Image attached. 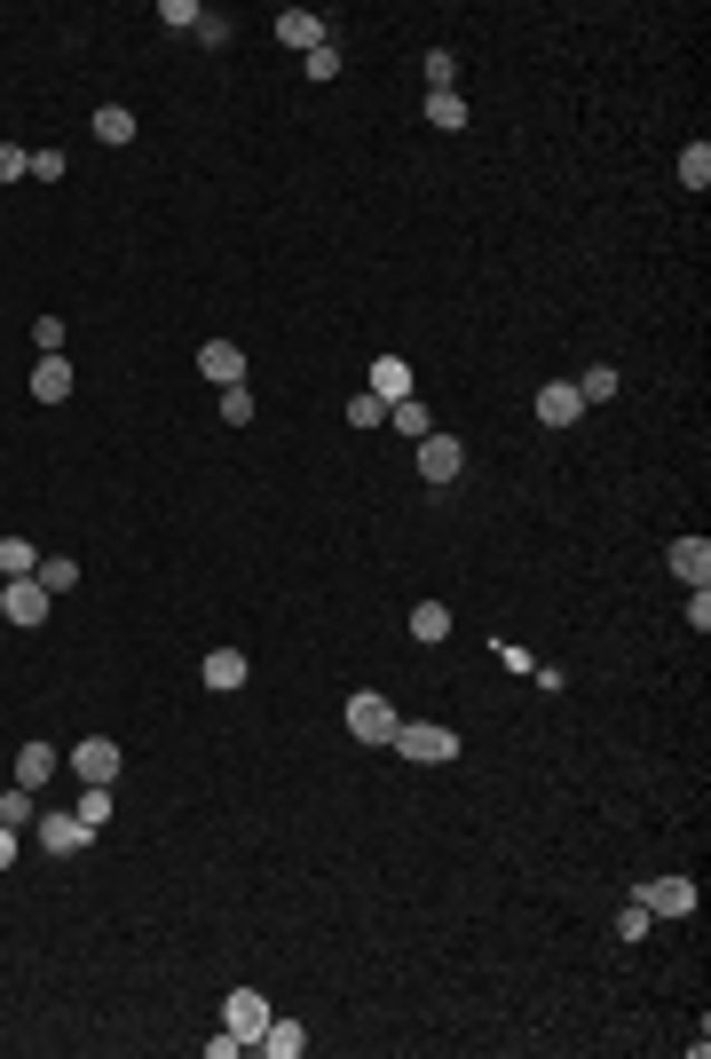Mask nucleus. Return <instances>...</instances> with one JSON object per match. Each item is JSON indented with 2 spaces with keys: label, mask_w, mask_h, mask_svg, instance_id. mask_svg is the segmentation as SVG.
<instances>
[{
  "label": "nucleus",
  "mask_w": 711,
  "mask_h": 1059,
  "mask_svg": "<svg viewBox=\"0 0 711 1059\" xmlns=\"http://www.w3.org/2000/svg\"><path fill=\"white\" fill-rule=\"evenodd\" d=\"M403 759H419V767H451L459 759V736L451 728H435V720H396V736H388Z\"/></svg>",
  "instance_id": "1"
},
{
  "label": "nucleus",
  "mask_w": 711,
  "mask_h": 1059,
  "mask_svg": "<svg viewBox=\"0 0 711 1059\" xmlns=\"http://www.w3.org/2000/svg\"><path fill=\"white\" fill-rule=\"evenodd\" d=\"M348 736H356V744H388V736H396V703H388L380 688H356V696H348Z\"/></svg>",
  "instance_id": "2"
},
{
  "label": "nucleus",
  "mask_w": 711,
  "mask_h": 1059,
  "mask_svg": "<svg viewBox=\"0 0 711 1059\" xmlns=\"http://www.w3.org/2000/svg\"><path fill=\"white\" fill-rule=\"evenodd\" d=\"M459 467H467V444H459V435H442V427H427L419 435V475L442 490V483H459Z\"/></svg>",
  "instance_id": "3"
},
{
  "label": "nucleus",
  "mask_w": 711,
  "mask_h": 1059,
  "mask_svg": "<svg viewBox=\"0 0 711 1059\" xmlns=\"http://www.w3.org/2000/svg\"><path fill=\"white\" fill-rule=\"evenodd\" d=\"M222 1028L253 1051V1036L270 1028V997H253V989H230V1004H222Z\"/></svg>",
  "instance_id": "4"
},
{
  "label": "nucleus",
  "mask_w": 711,
  "mask_h": 1059,
  "mask_svg": "<svg viewBox=\"0 0 711 1059\" xmlns=\"http://www.w3.org/2000/svg\"><path fill=\"white\" fill-rule=\"evenodd\" d=\"M529 411H538L546 427H577V419H585V396H577V380H546L538 396H529Z\"/></svg>",
  "instance_id": "5"
},
{
  "label": "nucleus",
  "mask_w": 711,
  "mask_h": 1059,
  "mask_svg": "<svg viewBox=\"0 0 711 1059\" xmlns=\"http://www.w3.org/2000/svg\"><path fill=\"white\" fill-rule=\"evenodd\" d=\"M0 616H9V625H40L48 616V585L40 577H9L0 585Z\"/></svg>",
  "instance_id": "6"
},
{
  "label": "nucleus",
  "mask_w": 711,
  "mask_h": 1059,
  "mask_svg": "<svg viewBox=\"0 0 711 1059\" xmlns=\"http://www.w3.org/2000/svg\"><path fill=\"white\" fill-rule=\"evenodd\" d=\"M71 775H79V783H119V744H111V736L71 744Z\"/></svg>",
  "instance_id": "7"
},
{
  "label": "nucleus",
  "mask_w": 711,
  "mask_h": 1059,
  "mask_svg": "<svg viewBox=\"0 0 711 1059\" xmlns=\"http://www.w3.org/2000/svg\"><path fill=\"white\" fill-rule=\"evenodd\" d=\"M641 902H649V917H695V877H649Z\"/></svg>",
  "instance_id": "8"
},
{
  "label": "nucleus",
  "mask_w": 711,
  "mask_h": 1059,
  "mask_svg": "<svg viewBox=\"0 0 711 1059\" xmlns=\"http://www.w3.org/2000/svg\"><path fill=\"white\" fill-rule=\"evenodd\" d=\"M198 372H206L214 388H245V348H237V340H206V348H198Z\"/></svg>",
  "instance_id": "9"
},
{
  "label": "nucleus",
  "mask_w": 711,
  "mask_h": 1059,
  "mask_svg": "<svg viewBox=\"0 0 711 1059\" xmlns=\"http://www.w3.org/2000/svg\"><path fill=\"white\" fill-rule=\"evenodd\" d=\"M277 40L309 56V48H324V40H332V17H316V9H285V17H277Z\"/></svg>",
  "instance_id": "10"
},
{
  "label": "nucleus",
  "mask_w": 711,
  "mask_h": 1059,
  "mask_svg": "<svg viewBox=\"0 0 711 1059\" xmlns=\"http://www.w3.org/2000/svg\"><path fill=\"white\" fill-rule=\"evenodd\" d=\"M32 830H40V846H48V854H56V862H64V854H79V846H87V838H96V830H87V823H79V815H40V823H32Z\"/></svg>",
  "instance_id": "11"
},
{
  "label": "nucleus",
  "mask_w": 711,
  "mask_h": 1059,
  "mask_svg": "<svg viewBox=\"0 0 711 1059\" xmlns=\"http://www.w3.org/2000/svg\"><path fill=\"white\" fill-rule=\"evenodd\" d=\"M427 127H442V135H459L467 127V96H459V87H427Z\"/></svg>",
  "instance_id": "12"
},
{
  "label": "nucleus",
  "mask_w": 711,
  "mask_h": 1059,
  "mask_svg": "<svg viewBox=\"0 0 711 1059\" xmlns=\"http://www.w3.org/2000/svg\"><path fill=\"white\" fill-rule=\"evenodd\" d=\"M253 1043L270 1051V1059H301V1051H309V1028H301V1020H277V1012H270V1028H261Z\"/></svg>",
  "instance_id": "13"
},
{
  "label": "nucleus",
  "mask_w": 711,
  "mask_h": 1059,
  "mask_svg": "<svg viewBox=\"0 0 711 1059\" xmlns=\"http://www.w3.org/2000/svg\"><path fill=\"white\" fill-rule=\"evenodd\" d=\"M672 570L688 585H711V538H703V530H695V538H672Z\"/></svg>",
  "instance_id": "14"
},
{
  "label": "nucleus",
  "mask_w": 711,
  "mask_h": 1059,
  "mask_svg": "<svg viewBox=\"0 0 711 1059\" xmlns=\"http://www.w3.org/2000/svg\"><path fill=\"white\" fill-rule=\"evenodd\" d=\"M32 404H71V365H64V357H40V365H32Z\"/></svg>",
  "instance_id": "15"
},
{
  "label": "nucleus",
  "mask_w": 711,
  "mask_h": 1059,
  "mask_svg": "<svg viewBox=\"0 0 711 1059\" xmlns=\"http://www.w3.org/2000/svg\"><path fill=\"white\" fill-rule=\"evenodd\" d=\"M372 396H380V404H403V396H411V365H403V357H372Z\"/></svg>",
  "instance_id": "16"
},
{
  "label": "nucleus",
  "mask_w": 711,
  "mask_h": 1059,
  "mask_svg": "<svg viewBox=\"0 0 711 1059\" xmlns=\"http://www.w3.org/2000/svg\"><path fill=\"white\" fill-rule=\"evenodd\" d=\"M48 775H56V744H25V751H17V783H25V790H40Z\"/></svg>",
  "instance_id": "17"
},
{
  "label": "nucleus",
  "mask_w": 711,
  "mask_h": 1059,
  "mask_svg": "<svg viewBox=\"0 0 711 1059\" xmlns=\"http://www.w3.org/2000/svg\"><path fill=\"white\" fill-rule=\"evenodd\" d=\"M87 830H104L111 823V783H79V807H71Z\"/></svg>",
  "instance_id": "18"
},
{
  "label": "nucleus",
  "mask_w": 711,
  "mask_h": 1059,
  "mask_svg": "<svg viewBox=\"0 0 711 1059\" xmlns=\"http://www.w3.org/2000/svg\"><path fill=\"white\" fill-rule=\"evenodd\" d=\"M411 641H451V609H442V601H419V609H411Z\"/></svg>",
  "instance_id": "19"
},
{
  "label": "nucleus",
  "mask_w": 711,
  "mask_h": 1059,
  "mask_svg": "<svg viewBox=\"0 0 711 1059\" xmlns=\"http://www.w3.org/2000/svg\"><path fill=\"white\" fill-rule=\"evenodd\" d=\"M206 688H222V696L245 688V657H237V649H214V657H206Z\"/></svg>",
  "instance_id": "20"
},
{
  "label": "nucleus",
  "mask_w": 711,
  "mask_h": 1059,
  "mask_svg": "<svg viewBox=\"0 0 711 1059\" xmlns=\"http://www.w3.org/2000/svg\"><path fill=\"white\" fill-rule=\"evenodd\" d=\"M32 570H40L32 538H0V585H9V577H32Z\"/></svg>",
  "instance_id": "21"
},
{
  "label": "nucleus",
  "mask_w": 711,
  "mask_h": 1059,
  "mask_svg": "<svg viewBox=\"0 0 711 1059\" xmlns=\"http://www.w3.org/2000/svg\"><path fill=\"white\" fill-rule=\"evenodd\" d=\"M0 823H9V830L40 823V807H32V790H25V783H9V790H0Z\"/></svg>",
  "instance_id": "22"
},
{
  "label": "nucleus",
  "mask_w": 711,
  "mask_h": 1059,
  "mask_svg": "<svg viewBox=\"0 0 711 1059\" xmlns=\"http://www.w3.org/2000/svg\"><path fill=\"white\" fill-rule=\"evenodd\" d=\"M96 143H135V111L104 104V111H96Z\"/></svg>",
  "instance_id": "23"
},
{
  "label": "nucleus",
  "mask_w": 711,
  "mask_h": 1059,
  "mask_svg": "<svg viewBox=\"0 0 711 1059\" xmlns=\"http://www.w3.org/2000/svg\"><path fill=\"white\" fill-rule=\"evenodd\" d=\"M32 577H40L48 593H71V585H79V562H71V554H48V562L32 570Z\"/></svg>",
  "instance_id": "24"
},
{
  "label": "nucleus",
  "mask_w": 711,
  "mask_h": 1059,
  "mask_svg": "<svg viewBox=\"0 0 711 1059\" xmlns=\"http://www.w3.org/2000/svg\"><path fill=\"white\" fill-rule=\"evenodd\" d=\"M680 183H688V191L711 183V143H688V150H680Z\"/></svg>",
  "instance_id": "25"
},
{
  "label": "nucleus",
  "mask_w": 711,
  "mask_h": 1059,
  "mask_svg": "<svg viewBox=\"0 0 711 1059\" xmlns=\"http://www.w3.org/2000/svg\"><path fill=\"white\" fill-rule=\"evenodd\" d=\"M388 419H396V427L411 435V444H419V435L435 427V419H427V404H411V396H403V404H388Z\"/></svg>",
  "instance_id": "26"
},
{
  "label": "nucleus",
  "mask_w": 711,
  "mask_h": 1059,
  "mask_svg": "<svg viewBox=\"0 0 711 1059\" xmlns=\"http://www.w3.org/2000/svg\"><path fill=\"white\" fill-rule=\"evenodd\" d=\"M301 64H309V87H324V79H340V48H332V40H324V48H309Z\"/></svg>",
  "instance_id": "27"
},
{
  "label": "nucleus",
  "mask_w": 711,
  "mask_h": 1059,
  "mask_svg": "<svg viewBox=\"0 0 711 1059\" xmlns=\"http://www.w3.org/2000/svg\"><path fill=\"white\" fill-rule=\"evenodd\" d=\"M380 419H388V404H380L372 388H364V396H348V427H380Z\"/></svg>",
  "instance_id": "28"
},
{
  "label": "nucleus",
  "mask_w": 711,
  "mask_h": 1059,
  "mask_svg": "<svg viewBox=\"0 0 711 1059\" xmlns=\"http://www.w3.org/2000/svg\"><path fill=\"white\" fill-rule=\"evenodd\" d=\"M649 925H656V917H649V902H641V894H633L625 910H616V933H625V941H641Z\"/></svg>",
  "instance_id": "29"
},
{
  "label": "nucleus",
  "mask_w": 711,
  "mask_h": 1059,
  "mask_svg": "<svg viewBox=\"0 0 711 1059\" xmlns=\"http://www.w3.org/2000/svg\"><path fill=\"white\" fill-rule=\"evenodd\" d=\"M577 396H585V404H608V396H616V372H608V365H593V372L577 380Z\"/></svg>",
  "instance_id": "30"
},
{
  "label": "nucleus",
  "mask_w": 711,
  "mask_h": 1059,
  "mask_svg": "<svg viewBox=\"0 0 711 1059\" xmlns=\"http://www.w3.org/2000/svg\"><path fill=\"white\" fill-rule=\"evenodd\" d=\"M459 79V56L451 48H427V87H451Z\"/></svg>",
  "instance_id": "31"
},
{
  "label": "nucleus",
  "mask_w": 711,
  "mask_h": 1059,
  "mask_svg": "<svg viewBox=\"0 0 711 1059\" xmlns=\"http://www.w3.org/2000/svg\"><path fill=\"white\" fill-rule=\"evenodd\" d=\"M32 174V150H17V143H0V183H25Z\"/></svg>",
  "instance_id": "32"
},
{
  "label": "nucleus",
  "mask_w": 711,
  "mask_h": 1059,
  "mask_svg": "<svg viewBox=\"0 0 711 1059\" xmlns=\"http://www.w3.org/2000/svg\"><path fill=\"white\" fill-rule=\"evenodd\" d=\"M158 17H166L174 32H198V25H206V9H191V0H166V9H158Z\"/></svg>",
  "instance_id": "33"
},
{
  "label": "nucleus",
  "mask_w": 711,
  "mask_h": 1059,
  "mask_svg": "<svg viewBox=\"0 0 711 1059\" xmlns=\"http://www.w3.org/2000/svg\"><path fill=\"white\" fill-rule=\"evenodd\" d=\"M222 419L245 427V419H253V388H222Z\"/></svg>",
  "instance_id": "34"
},
{
  "label": "nucleus",
  "mask_w": 711,
  "mask_h": 1059,
  "mask_svg": "<svg viewBox=\"0 0 711 1059\" xmlns=\"http://www.w3.org/2000/svg\"><path fill=\"white\" fill-rule=\"evenodd\" d=\"M32 348H40V357H64V324L40 317V324H32Z\"/></svg>",
  "instance_id": "35"
},
{
  "label": "nucleus",
  "mask_w": 711,
  "mask_h": 1059,
  "mask_svg": "<svg viewBox=\"0 0 711 1059\" xmlns=\"http://www.w3.org/2000/svg\"><path fill=\"white\" fill-rule=\"evenodd\" d=\"M32 183H64V150H32Z\"/></svg>",
  "instance_id": "36"
},
{
  "label": "nucleus",
  "mask_w": 711,
  "mask_h": 1059,
  "mask_svg": "<svg viewBox=\"0 0 711 1059\" xmlns=\"http://www.w3.org/2000/svg\"><path fill=\"white\" fill-rule=\"evenodd\" d=\"M688 625H695V633L711 625V593H703V585H688Z\"/></svg>",
  "instance_id": "37"
},
{
  "label": "nucleus",
  "mask_w": 711,
  "mask_h": 1059,
  "mask_svg": "<svg viewBox=\"0 0 711 1059\" xmlns=\"http://www.w3.org/2000/svg\"><path fill=\"white\" fill-rule=\"evenodd\" d=\"M17 854H25V846H17V830H9V823H0V869H9Z\"/></svg>",
  "instance_id": "38"
}]
</instances>
